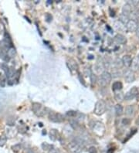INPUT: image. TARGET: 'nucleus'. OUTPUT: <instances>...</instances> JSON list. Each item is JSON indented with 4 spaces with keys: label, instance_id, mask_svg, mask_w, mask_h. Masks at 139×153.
<instances>
[{
    "label": "nucleus",
    "instance_id": "nucleus-4",
    "mask_svg": "<svg viewBox=\"0 0 139 153\" xmlns=\"http://www.w3.org/2000/svg\"><path fill=\"white\" fill-rule=\"evenodd\" d=\"M138 94V90L137 87H132L129 91H128L126 93V94L124 95V100L126 101H131V100H133Z\"/></svg>",
    "mask_w": 139,
    "mask_h": 153
},
{
    "label": "nucleus",
    "instance_id": "nucleus-10",
    "mask_svg": "<svg viewBox=\"0 0 139 153\" xmlns=\"http://www.w3.org/2000/svg\"><path fill=\"white\" fill-rule=\"evenodd\" d=\"M114 40H115V42H117L119 44H125L127 42L125 36H124L122 34H117L114 36Z\"/></svg>",
    "mask_w": 139,
    "mask_h": 153
},
{
    "label": "nucleus",
    "instance_id": "nucleus-23",
    "mask_svg": "<svg viewBox=\"0 0 139 153\" xmlns=\"http://www.w3.org/2000/svg\"><path fill=\"white\" fill-rule=\"evenodd\" d=\"M41 146H42V148H43V150H49V151H50L51 149H53V145L47 144V142L43 143Z\"/></svg>",
    "mask_w": 139,
    "mask_h": 153
},
{
    "label": "nucleus",
    "instance_id": "nucleus-7",
    "mask_svg": "<svg viewBox=\"0 0 139 153\" xmlns=\"http://www.w3.org/2000/svg\"><path fill=\"white\" fill-rule=\"evenodd\" d=\"M138 26V23L135 20H129V22L126 24V29L129 32H135Z\"/></svg>",
    "mask_w": 139,
    "mask_h": 153
},
{
    "label": "nucleus",
    "instance_id": "nucleus-2",
    "mask_svg": "<svg viewBox=\"0 0 139 153\" xmlns=\"http://www.w3.org/2000/svg\"><path fill=\"white\" fill-rule=\"evenodd\" d=\"M112 76L111 74L107 72V71H104L101 75V79H100V84L101 86H106L111 81Z\"/></svg>",
    "mask_w": 139,
    "mask_h": 153
},
{
    "label": "nucleus",
    "instance_id": "nucleus-19",
    "mask_svg": "<svg viewBox=\"0 0 139 153\" xmlns=\"http://www.w3.org/2000/svg\"><path fill=\"white\" fill-rule=\"evenodd\" d=\"M119 21L121 23H123V24H127L129 22V17L128 16H125L123 13H121L119 16Z\"/></svg>",
    "mask_w": 139,
    "mask_h": 153
},
{
    "label": "nucleus",
    "instance_id": "nucleus-21",
    "mask_svg": "<svg viewBox=\"0 0 139 153\" xmlns=\"http://www.w3.org/2000/svg\"><path fill=\"white\" fill-rule=\"evenodd\" d=\"M16 50H15V48L14 47H11V48H9L8 51H7V55H8V56L9 57V58H12V57H13L15 55H16Z\"/></svg>",
    "mask_w": 139,
    "mask_h": 153
},
{
    "label": "nucleus",
    "instance_id": "nucleus-32",
    "mask_svg": "<svg viewBox=\"0 0 139 153\" xmlns=\"http://www.w3.org/2000/svg\"><path fill=\"white\" fill-rule=\"evenodd\" d=\"M136 34H137L138 37L139 38V26H138V28H137V30H136Z\"/></svg>",
    "mask_w": 139,
    "mask_h": 153
},
{
    "label": "nucleus",
    "instance_id": "nucleus-22",
    "mask_svg": "<svg viewBox=\"0 0 139 153\" xmlns=\"http://www.w3.org/2000/svg\"><path fill=\"white\" fill-rule=\"evenodd\" d=\"M6 141H7V138H6V136L4 135L0 136V146H1V147L4 146L5 144L6 143Z\"/></svg>",
    "mask_w": 139,
    "mask_h": 153
},
{
    "label": "nucleus",
    "instance_id": "nucleus-6",
    "mask_svg": "<svg viewBox=\"0 0 139 153\" xmlns=\"http://www.w3.org/2000/svg\"><path fill=\"white\" fill-rule=\"evenodd\" d=\"M82 149L83 147L75 141H72L70 143L69 150L71 153H80L82 152Z\"/></svg>",
    "mask_w": 139,
    "mask_h": 153
},
{
    "label": "nucleus",
    "instance_id": "nucleus-17",
    "mask_svg": "<svg viewBox=\"0 0 139 153\" xmlns=\"http://www.w3.org/2000/svg\"><path fill=\"white\" fill-rule=\"evenodd\" d=\"M0 58L5 61H9V57L8 56L7 53L2 48V50H0Z\"/></svg>",
    "mask_w": 139,
    "mask_h": 153
},
{
    "label": "nucleus",
    "instance_id": "nucleus-1",
    "mask_svg": "<svg viewBox=\"0 0 139 153\" xmlns=\"http://www.w3.org/2000/svg\"><path fill=\"white\" fill-rule=\"evenodd\" d=\"M106 103L102 101V100H100L96 103L95 104V107H94V114H96L97 115H103L105 111H106Z\"/></svg>",
    "mask_w": 139,
    "mask_h": 153
},
{
    "label": "nucleus",
    "instance_id": "nucleus-11",
    "mask_svg": "<svg viewBox=\"0 0 139 153\" xmlns=\"http://www.w3.org/2000/svg\"><path fill=\"white\" fill-rule=\"evenodd\" d=\"M122 13L125 16H129L131 13V6L129 3H126L122 8Z\"/></svg>",
    "mask_w": 139,
    "mask_h": 153
},
{
    "label": "nucleus",
    "instance_id": "nucleus-15",
    "mask_svg": "<svg viewBox=\"0 0 139 153\" xmlns=\"http://www.w3.org/2000/svg\"><path fill=\"white\" fill-rule=\"evenodd\" d=\"M133 70H138L139 69V58L138 56L135 57L134 60H132L131 66Z\"/></svg>",
    "mask_w": 139,
    "mask_h": 153
},
{
    "label": "nucleus",
    "instance_id": "nucleus-25",
    "mask_svg": "<svg viewBox=\"0 0 139 153\" xmlns=\"http://www.w3.org/2000/svg\"><path fill=\"white\" fill-rule=\"evenodd\" d=\"M90 81H91V84L92 85H94L96 83V81H97V77H96L95 74H94V73H91L90 74Z\"/></svg>",
    "mask_w": 139,
    "mask_h": 153
},
{
    "label": "nucleus",
    "instance_id": "nucleus-5",
    "mask_svg": "<svg viewBox=\"0 0 139 153\" xmlns=\"http://www.w3.org/2000/svg\"><path fill=\"white\" fill-rule=\"evenodd\" d=\"M124 77L126 82L128 83H132L133 81H135V73L134 71L132 70H126L124 73Z\"/></svg>",
    "mask_w": 139,
    "mask_h": 153
},
{
    "label": "nucleus",
    "instance_id": "nucleus-13",
    "mask_svg": "<svg viewBox=\"0 0 139 153\" xmlns=\"http://www.w3.org/2000/svg\"><path fill=\"white\" fill-rule=\"evenodd\" d=\"M115 112H116V115L118 116H121V115H123V113H124V108H123L121 104H118L115 105Z\"/></svg>",
    "mask_w": 139,
    "mask_h": 153
},
{
    "label": "nucleus",
    "instance_id": "nucleus-14",
    "mask_svg": "<svg viewBox=\"0 0 139 153\" xmlns=\"http://www.w3.org/2000/svg\"><path fill=\"white\" fill-rule=\"evenodd\" d=\"M122 87H123V84H122L121 82H120V81H116L112 85V90H114V91L121 90L122 89Z\"/></svg>",
    "mask_w": 139,
    "mask_h": 153
},
{
    "label": "nucleus",
    "instance_id": "nucleus-12",
    "mask_svg": "<svg viewBox=\"0 0 139 153\" xmlns=\"http://www.w3.org/2000/svg\"><path fill=\"white\" fill-rule=\"evenodd\" d=\"M135 113V108L132 105H128L125 108V114L128 116H132Z\"/></svg>",
    "mask_w": 139,
    "mask_h": 153
},
{
    "label": "nucleus",
    "instance_id": "nucleus-18",
    "mask_svg": "<svg viewBox=\"0 0 139 153\" xmlns=\"http://www.w3.org/2000/svg\"><path fill=\"white\" fill-rule=\"evenodd\" d=\"M6 81H7L6 76L3 73H0V86L2 87H4L6 85Z\"/></svg>",
    "mask_w": 139,
    "mask_h": 153
},
{
    "label": "nucleus",
    "instance_id": "nucleus-34",
    "mask_svg": "<svg viewBox=\"0 0 139 153\" xmlns=\"http://www.w3.org/2000/svg\"><path fill=\"white\" fill-rule=\"evenodd\" d=\"M138 58H139V54H138Z\"/></svg>",
    "mask_w": 139,
    "mask_h": 153
},
{
    "label": "nucleus",
    "instance_id": "nucleus-3",
    "mask_svg": "<svg viewBox=\"0 0 139 153\" xmlns=\"http://www.w3.org/2000/svg\"><path fill=\"white\" fill-rule=\"evenodd\" d=\"M48 117H49L50 121H51L53 122H58L59 123V122H62L64 121L63 116L61 114L56 113L54 111H50Z\"/></svg>",
    "mask_w": 139,
    "mask_h": 153
},
{
    "label": "nucleus",
    "instance_id": "nucleus-8",
    "mask_svg": "<svg viewBox=\"0 0 139 153\" xmlns=\"http://www.w3.org/2000/svg\"><path fill=\"white\" fill-rule=\"evenodd\" d=\"M122 61H123V64L125 67H130L131 66L132 59H131V56L130 55H124L122 58Z\"/></svg>",
    "mask_w": 139,
    "mask_h": 153
},
{
    "label": "nucleus",
    "instance_id": "nucleus-31",
    "mask_svg": "<svg viewBox=\"0 0 139 153\" xmlns=\"http://www.w3.org/2000/svg\"><path fill=\"white\" fill-rule=\"evenodd\" d=\"M48 153H61V152H60V150H59V149L53 148V149H51L49 151V152Z\"/></svg>",
    "mask_w": 139,
    "mask_h": 153
},
{
    "label": "nucleus",
    "instance_id": "nucleus-29",
    "mask_svg": "<svg viewBox=\"0 0 139 153\" xmlns=\"http://www.w3.org/2000/svg\"><path fill=\"white\" fill-rule=\"evenodd\" d=\"M67 115L70 116V117H74L77 115V112L76 111H69L67 112Z\"/></svg>",
    "mask_w": 139,
    "mask_h": 153
},
{
    "label": "nucleus",
    "instance_id": "nucleus-28",
    "mask_svg": "<svg viewBox=\"0 0 139 153\" xmlns=\"http://www.w3.org/2000/svg\"><path fill=\"white\" fill-rule=\"evenodd\" d=\"M130 122H131V121H130V119L128 118H124L122 120V124L124 125H125V126L129 125L130 124Z\"/></svg>",
    "mask_w": 139,
    "mask_h": 153
},
{
    "label": "nucleus",
    "instance_id": "nucleus-24",
    "mask_svg": "<svg viewBox=\"0 0 139 153\" xmlns=\"http://www.w3.org/2000/svg\"><path fill=\"white\" fill-rule=\"evenodd\" d=\"M115 65H116V67L118 68H121L123 67V65H124V64H123V61H122V60L121 59H119V58H118L117 60H116V61H115Z\"/></svg>",
    "mask_w": 139,
    "mask_h": 153
},
{
    "label": "nucleus",
    "instance_id": "nucleus-26",
    "mask_svg": "<svg viewBox=\"0 0 139 153\" xmlns=\"http://www.w3.org/2000/svg\"><path fill=\"white\" fill-rule=\"evenodd\" d=\"M56 138V130L53 129L50 131V138L52 140H55Z\"/></svg>",
    "mask_w": 139,
    "mask_h": 153
},
{
    "label": "nucleus",
    "instance_id": "nucleus-16",
    "mask_svg": "<svg viewBox=\"0 0 139 153\" xmlns=\"http://www.w3.org/2000/svg\"><path fill=\"white\" fill-rule=\"evenodd\" d=\"M67 64H68L69 67L70 68L71 70H77V69H78V66H77V62H76L75 60H73L70 59L69 62L67 63Z\"/></svg>",
    "mask_w": 139,
    "mask_h": 153
},
{
    "label": "nucleus",
    "instance_id": "nucleus-9",
    "mask_svg": "<svg viewBox=\"0 0 139 153\" xmlns=\"http://www.w3.org/2000/svg\"><path fill=\"white\" fill-rule=\"evenodd\" d=\"M32 109L36 115H39V113H41V111H42V105L39 103L35 102L32 104Z\"/></svg>",
    "mask_w": 139,
    "mask_h": 153
},
{
    "label": "nucleus",
    "instance_id": "nucleus-30",
    "mask_svg": "<svg viewBox=\"0 0 139 153\" xmlns=\"http://www.w3.org/2000/svg\"><path fill=\"white\" fill-rule=\"evenodd\" d=\"M20 148H21V145H19V144H17V145H14V146H13V150L14 151V152H18L19 149H20Z\"/></svg>",
    "mask_w": 139,
    "mask_h": 153
},
{
    "label": "nucleus",
    "instance_id": "nucleus-20",
    "mask_svg": "<svg viewBox=\"0 0 139 153\" xmlns=\"http://www.w3.org/2000/svg\"><path fill=\"white\" fill-rule=\"evenodd\" d=\"M114 98L118 101H122L124 99V95L122 92H116L114 94Z\"/></svg>",
    "mask_w": 139,
    "mask_h": 153
},
{
    "label": "nucleus",
    "instance_id": "nucleus-27",
    "mask_svg": "<svg viewBox=\"0 0 139 153\" xmlns=\"http://www.w3.org/2000/svg\"><path fill=\"white\" fill-rule=\"evenodd\" d=\"M88 152L97 153V149H96L94 146H91V147H90V148H89V149H88Z\"/></svg>",
    "mask_w": 139,
    "mask_h": 153
},
{
    "label": "nucleus",
    "instance_id": "nucleus-33",
    "mask_svg": "<svg viewBox=\"0 0 139 153\" xmlns=\"http://www.w3.org/2000/svg\"><path fill=\"white\" fill-rule=\"evenodd\" d=\"M136 124L139 125V116H138V119H137V121H136Z\"/></svg>",
    "mask_w": 139,
    "mask_h": 153
}]
</instances>
